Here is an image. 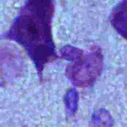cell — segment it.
I'll return each mask as SVG.
<instances>
[{
    "instance_id": "1",
    "label": "cell",
    "mask_w": 127,
    "mask_h": 127,
    "mask_svg": "<svg viewBox=\"0 0 127 127\" xmlns=\"http://www.w3.org/2000/svg\"><path fill=\"white\" fill-rule=\"evenodd\" d=\"M53 0H28L6 35L25 49L40 78L46 64L56 58L52 34Z\"/></svg>"
},
{
    "instance_id": "2",
    "label": "cell",
    "mask_w": 127,
    "mask_h": 127,
    "mask_svg": "<svg viewBox=\"0 0 127 127\" xmlns=\"http://www.w3.org/2000/svg\"><path fill=\"white\" fill-rule=\"evenodd\" d=\"M66 69V77L73 85L79 88L92 85L102 72L103 61L100 49L93 48L72 62Z\"/></svg>"
},
{
    "instance_id": "3",
    "label": "cell",
    "mask_w": 127,
    "mask_h": 127,
    "mask_svg": "<svg viewBox=\"0 0 127 127\" xmlns=\"http://www.w3.org/2000/svg\"><path fill=\"white\" fill-rule=\"evenodd\" d=\"M111 24L122 37L127 40V0H122L111 12Z\"/></svg>"
},
{
    "instance_id": "4",
    "label": "cell",
    "mask_w": 127,
    "mask_h": 127,
    "mask_svg": "<svg viewBox=\"0 0 127 127\" xmlns=\"http://www.w3.org/2000/svg\"><path fill=\"white\" fill-rule=\"evenodd\" d=\"M60 52L62 58L71 62L76 61L84 54L81 49L70 46L63 47Z\"/></svg>"
},
{
    "instance_id": "5",
    "label": "cell",
    "mask_w": 127,
    "mask_h": 127,
    "mask_svg": "<svg viewBox=\"0 0 127 127\" xmlns=\"http://www.w3.org/2000/svg\"><path fill=\"white\" fill-rule=\"evenodd\" d=\"M78 94L74 89H71L65 95L64 100L66 107L70 114H73L76 111L78 102Z\"/></svg>"
}]
</instances>
